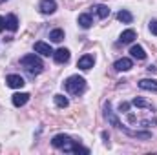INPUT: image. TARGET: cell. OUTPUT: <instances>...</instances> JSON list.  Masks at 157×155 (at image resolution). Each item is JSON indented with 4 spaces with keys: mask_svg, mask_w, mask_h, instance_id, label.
I'll return each instance as SVG.
<instances>
[{
    "mask_svg": "<svg viewBox=\"0 0 157 155\" xmlns=\"http://www.w3.org/2000/svg\"><path fill=\"white\" fill-rule=\"evenodd\" d=\"M20 64H22V68H24L29 75H39V73H42V70H44L42 60H40L37 55H33V53L24 55V57L20 59Z\"/></svg>",
    "mask_w": 157,
    "mask_h": 155,
    "instance_id": "obj_1",
    "label": "cell"
},
{
    "mask_svg": "<svg viewBox=\"0 0 157 155\" xmlns=\"http://www.w3.org/2000/svg\"><path fill=\"white\" fill-rule=\"evenodd\" d=\"M64 88H66L68 93H71V95H78V93L84 91V88H86V80H84L82 77H78V75H71V77L66 78Z\"/></svg>",
    "mask_w": 157,
    "mask_h": 155,
    "instance_id": "obj_2",
    "label": "cell"
},
{
    "mask_svg": "<svg viewBox=\"0 0 157 155\" xmlns=\"http://www.w3.org/2000/svg\"><path fill=\"white\" fill-rule=\"evenodd\" d=\"M51 144L55 146V148H60V150H64V152H71L73 153V150H75V141L70 137V135H64V133H60V135H55L53 137V141H51Z\"/></svg>",
    "mask_w": 157,
    "mask_h": 155,
    "instance_id": "obj_3",
    "label": "cell"
},
{
    "mask_svg": "<svg viewBox=\"0 0 157 155\" xmlns=\"http://www.w3.org/2000/svg\"><path fill=\"white\" fill-rule=\"evenodd\" d=\"M117 130L121 131H124L126 135H130V137H133V139H144V141H148V139H152V131H133V130H128L126 126H119Z\"/></svg>",
    "mask_w": 157,
    "mask_h": 155,
    "instance_id": "obj_4",
    "label": "cell"
},
{
    "mask_svg": "<svg viewBox=\"0 0 157 155\" xmlns=\"http://www.w3.org/2000/svg\"><path fill=\"white\" fill-rule=\"evenodd\" d=\"M53 59H55V62H57V64H66V62L70 60V49L60 47V49L53 51Z\"/></svg>",
    "mask_w": 157,
    "mask_h": 155,
    "instance_id": "obj_5",
    "label": "cell"
},
{
    "mask_svg": "<svg viewBox=\"0 0 157 155\" xmlns=\"http://www.w3.org/2000/svg\"><path fill=\"white\" fill-rule=\"evenodd\" d=\"M39 9H40V13H44V15H51L57 9V2L55 0H42L39 4Z\"/></svg>",
    "mask_w": 157,
    "mask_h": 155,
    "instance_id": "obj_6",
    "label": "cell"
},
{
    "mask_svg": "<svg viewBox=\"0 0 157 155\" xmlns=\"http://www.w3.org/2000/svg\"><path fill=\"white\" fill-rule=\"evenodd\" d=\"M113 68H115L117 71H130V70L133 68V62H132V59L122 57V59H119L117 62L113 64Z\"/></svg>",
    "mask_w": 157,
    "mask_h": 155,
    "instance_id": "obj_7",
    "label": "cell"
},
{
    "mask_svg": "<svg viewBox=\"0 0 157 155\" xmlns=\"http://www.w3.org/2000/svg\"><path fill=\"white\" fill-rule=\"evenodd\" d=\"M35 51L37 53H40L42 57H49V55H53V49H51V46L49 44H46V42H42V40H39V42H35Z\"/></svg>",
    "mask_w": 157,
    "mask_h": 155,
    "instance_id": "obj_8",
    "label": "cell"
},
{
    "mask_svg": "<svg viewBox=\"0 0 157 155\" xmlns=\"http://www.w3.org/2000/svg\"><path fill=\"white\" fill-rule=\"evenodd\" d=\"M93 62H95L93 55H84V57H80V59H78L77 66L80 68V70L88 71V70H91V68H93Z\"/></svg>",
    "mask_w": 157,
    "mask_h": 155,
    "instance_id": "obj_9",
    "label": "cell"
},
{
    "mask_svg": "<svg viewBox=\"0 0 157 155\" xmlns=\"http://www.w3.org/2000/svg\"><path fill=\"white\" fill-rule=\"evenodd\" d=\"M6 84H7L9 88L18 89V88H22L26 82H24V78L20 77V75H7V77H6Z\"/></svg>",
    "mask_w": 157,
    "mask_h": 155,
    "instance_id": "obj_10",
    "label": "cell"
},
{
    "mask_svg": "<svg viewBox=\"0 0 157 155\" xmlns=\"http://www.w3.org/2000/svg\"><path fill=\"white\" fill-rule=\"evenodd\" d=\"M139 88H141V89H146V91H155L157 93V80L143 78V80H139Z\"/></svg>",
    "mask_w": 157,
    "mask_h": 155,
    "instance_id": "obj_11",
    "label": "cell"
},
{
    "mask_svg": "<svg viewBox=\"0 0 157 155\" xmlns=\"http://www.w3.org/2000/svg\"><path fill=\"white\" fill-rule=\"evenodd\" d=\"M104 115H106L108 122H110L112 126H115V128H119V126H121V120H119L117 117H115V113L112 112V106H110V102L106 104V113H104Z\"/></svg>",
    "mask_w": 157,
    "mask_h": 155,
    "instance_id": "obj_12",
    "label": "cell"
},
{
    "mask_svg": "<svg viewBox=\"0 0 157 155\" xmlns=\"http://www.w3.org/2000/svg\"><path fill=\"white\" fill-rule=\"evenodd\" d=\"M6 28L9 31H13V33L18 29V18H17V15H7L6 17Z\"/></svg>",
    "mask_w": 157,
    "mask_h": 155,
    "instance_id": "obj_13",
    "label": "cell"
},
{
    "mask_svg": "<svg viewBox=\"0 0 157 155\" xmlns=\"http://www.w3.org/2000/svg\"><path fill=\"white\" fill-rule=\"evenodd\" d=\"M130 55L133 57V59H137V60H144L146 59V53H144V49H143V46H132V49H130Z\"/></svg>",
    "mask_w": 157,
    "mask_h": 155,
    "instance_id": "obj_14",
    "label": "cell"
},
{
    "mask_svg": "<svg viewBox=\"0 0 157 155\" xmlns=\"http://www.w3.org/2000/svg\"><path fill=\"white\" fill-rule=\"evenodd\" d=\"M28 100H29V93H15V95H13V104H15L17 108L24 106Z\"/></svg>",
    "mask_w": 157,
    "mask_h": 155,
    "instance_id": "obj_15",
    "label": "cell"
},
{
    "mask_svg": "<svg viewBox=\"0 0 157 155\" xmlns=\"http://www.w3.org/2000/svg\"><path fill=\"white\" fill-rule=\"evenodd\" d=\"M135 37H137V35H135V31H133V29H126V31H122V33H121V42H122V44H132V42H133V40H135Z\"/></svg>",
    "mask_w": 157,
    "mask_h": 155,
    "instance_id": "obj_16",
    "label": "cell"
},
{
    "mask_svg": "<svg viewBox=\"0 0 157 155\" xmlns=\"http://www.w3.org/2000/svg\"><path fill=\"white\" fill-rule=\"evenodd\" d=\"M78 24H80V28L90 29L91 24H93V20H91V17H90L88 13H82V15H78Z\"/></svg>",
    "mask_w": 157,
    "mask_h": 155,
    "instance_id": "obj_17",
    "label": "cell"
},
{
    "mask_svg": "<svg viewBox=\"0 0 157 155\" xmlns=\"http://www.w3.org/2000/svg\"><path fill=\"white\" fill-rule=\"evenodd\" d=\"M117 18L121 22H124V24H132V20H133V15L128 11V9H121L117 13Z\"/></svg>",
    "mask_w": 157,
    "mask_h": 155,
    "instance_id": "obj_18",
    "label": "cell"
},
{
    "mask_svg": "<svg viewBox=\"0 0 157 155\" xmlns=\"http://www.w3.org/2000/svg\"><path fill=\"white\" fill-rule=\"evenodd\" d=\"M93 9H95V13H97V17H99V18H106V17L110 15V9H108V6H102V4H99V6H95Z\"/></svg>",
    "mask_w": 157,
    "mask_h": 155,
    "instance_id": "obj_19",
    "label": "cell"
},
{
    "mask_svg": "<svg viewBox=\"0 0 157 155\" xmlns=\"http://www.w3.org/2000/svg\"><path fill=\"white\" fill-rule=\"evenodd\" d=\"M49 40H51V42H62V40H64V31H62V29H53V31L49 33Z\"/></svg>",
    "mask_w": 157,
    "mask_h": 155,
    "instance_id": "obj_20",
    "label": "cell"
},
{
    "mask_svg": "<svg viewBox=\"0 0 157 155\" xmlns=\"http://www.w3.org/2000/svg\"><path fill=\"white\" fill-rule=\"evenodd\" d=\"M132 104H133L135 108H152V104H150L148 100H144V99H141V97H135V99L132 100Z\"/></svg>",
    "mask_w": 157,
    "mask_h": 155,
    "instance_id": "obj_21",
    "label": "cell"
},
{
    "mask_svg": "<svg viewBox=\"0 0 157 155\" xmlns=\"http://www.w3.org/2000/svg\"><path fill=\"white\" fill-rule=\"evenodd\" d=\"M53 99H55V104H57L59 108H68V104H70V102H68V99H66L64 95H60V93H59V95H55Z\"/></svg>",
    "mask_w": 157,
    "mask_h": 155,
    "instance_id": "obj_22",
    "label": "cell"
},
{
    "mask_svg": "<svg viewBox=\"0 0 157 155\" xmlns=\"http://www.w3.org/2000/svg\"><path fill=\"white\" fill-rule=\"evenodd\" d=\"M150 31H152V35H157V20L150 22Z\"/></svg>",
    "mask_w": 157,
    "mask_h": 155,
    "instance_id": "obj_23",
    "label": "cell"
},
{
    "mask_svg": "<svg viewBox=\"0 0 157 155\" xmlns=\"http://www.w3.org/2000/svg\"><path fill=\"white\" fill-rule=\"evenodd\" d=\"M119 110H121L122 113H126V112H128V102H122V104L119 106Z\"/></svg>",
    "mask_w": 157,
    "mask_h": 155,
    "instance_id": "obj_24",
    "label": "cell"
},
{
    "mask_svg": "<svg viewBox=\"0 0 157 155\" xmlns=\"http://www.w3.org/2000/svg\"><path fill=\"white\" fill-rule=\"evenodd\" d=\"M4 28H6V20H4V18L0 17V33L4 31Z\"/></svg>",
    "mask_w": 157,
    "mask_h": 155,
    "instance_id": "obj_25",
    "label": "cell"
},
{
    "mask_svg": "<svg viewBox=\"0 0 157 155\" xmlns=\"http://www.w3.org/2000/svg\"><path fill=\"white\" fill-rule=\"evenodd\" d=\"M4 2H7V0H0V4H4Z\"/></svg>",
    "mask_w": 157,
    "mask_h": 155,
    "instance_id": "obj_26",
    "label": "cell"
}]
</instances>
